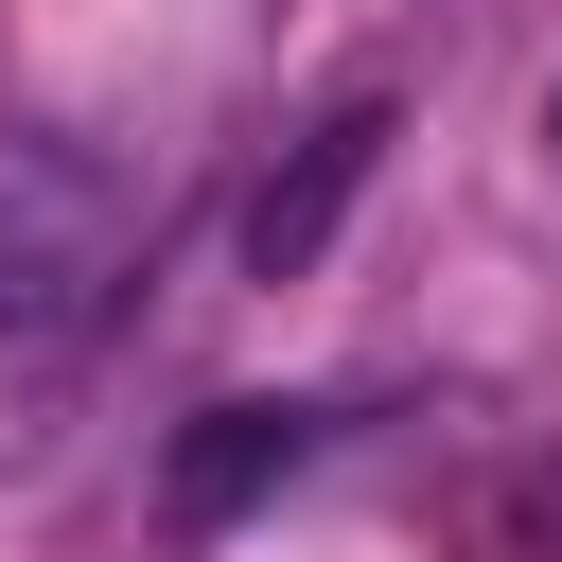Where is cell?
Instances as JSON below:
<instances>
[{
  "mask_svg": "<svg viewBox=\"0 0 562 562\" xmlns=\"http://www.w3.org/2000/svg\"><path fill=\"white\" fill-rule=\"evenodd\" d=\"M123 281H140V193L70 140H0V439L88 369Z\"/></svg>",
  "mask_w": 562,
  "mask_h": 562,
  "instance_id": "1",
  "label": "cell"
},
{
  "mask_svg": "<svg viewBox=\"0 0 562 562\" xmlns=\"http://www.w3.org/2000/svg\"><path fill=\"white\" fill-rule=\"evenodd\" d=\"M299 457H316V422H299V404H211V422L158 457V509H176V527H228V509H263Z\"/></svg>",
  "mask_w": 562,
  "mask_h": 562,
  "instance_id": "2",
  "label": "cell"
},
{
  "mask_svg": "<svg viewBox=\"0 0 562 562\" xmlns=\"http://www.w3.org/2000/svg\"><path fill=\"white\" fill-rule=\"evenodd\" d=\"M369 158H386V105H334V123L299 140V176H263V211H246V263H263V281H299V263L334 246V211L369 193Z\"/></svg>",
  "mask_w": 562,
  "mask_h": 562,
  "instance_id": "3",
  "label": "cell"
},
{
  "mask_svg": "<svg viewBox=\"0 0 562 562\" xmlns=\"http://www.w3.org/2000/svg\"><path fill=\"white\" fill-rule=\"evenodd\" d=\"M474 562H562V457H527V474L492 492V527H474Z\"/></svg>",
  "mask_w": 562,
  "mask_h": 562,
  "instance_id": "4",
  "label": "cell"
},
{
  "mask_svg": "<svg viewBox=\"0 0 562 562\" xmlns=\"http://www.w3.org/2000/svg\"><path fill=\"white\" fill-rule=\"evenodd\" d=\"M544 140H562V105H544Z\"/></svg>",
  "mask_w": 562,
  "mask_h": 562,
  "instance_id": "5",
  "label": "cell"
}]
</instances>
